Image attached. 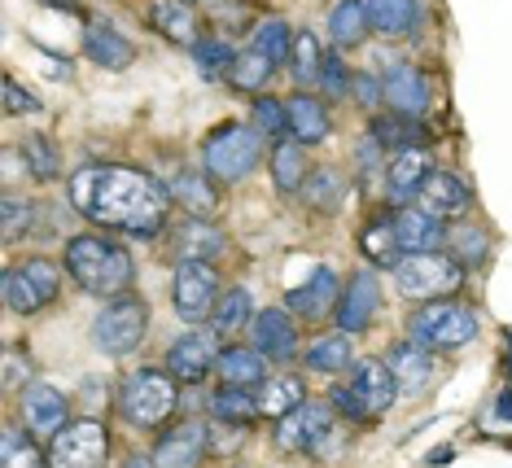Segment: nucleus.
<instances>
[{
	"label": "nucleus",
	"instance_id": "f257e3e1",
	"mask_svg": "<svg viewBox=\"0 0 512 468\" xmlns=\"http://www.w3.org/2000/svg\"><path fill=\"white\" fill-rule=\"evenodd\" d=\"M71 206L92 228L127 232V237H154L167 224V193L132 167H79L66 184Z\"/></svg>",
	"mask_w": 512,
	"mask_h": 468
},
{
	"label": "nucleus",
	"instance_id": "f03ea898",
	"mask_svg": "<svg viewBox=\"0 0 512 468\" xmlns=\"http://www.w3.org/2000/svg\"><path fill=\"white\" fill-rule=\"evenodd\" d=\"M66 272L92 298H119L132 285V254L110 237H75L66 245Z\"/></svg>",
	"mask_w": 512,
	"mask_h": 468
},
{
	"label": "nucleus",
	"instance_id": "7ed1b4c3",
	"mask_svg": "<svg viewBox=\"0 0 512 468\" xmlns=\"http://www.w3.org/2000/svg\"><path fill=\"white\" fill-rule=\"evenodd\" d=\"M394 399H399V381H394L386 359H359V364L351 368V377H346L342 385H333V394H329V403L351 420L386 416Z\"/></svg>",
	"mask_w": 512,
	"mask_h": 468
},
{
	"label": "nucleus",
	"instance_id": "20e7f679",
	"mask_svg": "<svg viewBox=\"0 0 512 468\" xmlns=\"http://www.w3.org/2000/svg\"><path fill=\"white\" fill-rule=\"evenodd\" d=\"M176 407H180V390H176L171 372L136 368L132 377H123V385H119V412L127 425H136V429H158L162 420H171Z\"/></svg>",
	"mask_w": 512,
	"mask_h": 468
},
{
	"label": "nucleus",
	"instance_id": "39448f33",
	"mask_svg": "<svg viewBox=\"0 0 512 468\" xmlns=\"http://www.w3.org/2000/svg\"><path fill=\"white\" fill-rule=\"evenodd\" d=\"M394 285L407 302H438L451 298L464 285V263L456 254H407V259L394 267Z\"/></svg>",
	"mask_w": 512,
	"mask_h": 468
},
{
	"label": "nucleus",
	"instance_id": "423d86ee",
	"mask_svg": "<svg viewBox=\"0 0 512 468\" xmlns=\"http://www.w3.org/2000/svg\"><path fill=\"white\" fill-rule=\"evenodd\" d=\"M145 329H149L145 298L119 294V298H110L106 307H101L97 320H92V346H97L101 355H110V359H123V355H132V350L145 342Z\"/></svg>",
	"mask_w": 512,
	"mask_h": 468
},
{
	"label": "nucleus",
	"instance_id": "0eeeda50",
	"mask_svg": "<svg viewBox=\"0 0 512 468\" xmlns=\"http://www.w3.org/2000/svg\"><path fill=\"white\" fill-rule=\"evenodd\" d=\"M412 342L425 346V350H464L477 337V315L469 307H460V302L451 298H438V302H425L421 311L412 315Z\"/></svg>",
	"mask_w": 512,
	"mask_h": 468
},
{
	"label": "nucleus",
	"instance_id": "6e6552de",
	"mask_svg": "<svg viewBox=\"0 0 512 468\" xmlns=\"http://www.w3.org/2000/svg\"><path fill=\"white\" fill-rule=\"evenodd\" d=\"M263 132L259 127H241V123H228L202 145V171H211L215 180H246V175L259 167L263 158Z\"/></svg>",
	"mask_w": 512,
	"mask_h": 468
},
{
	"label": "nucleus",
	"instance_id": "1a4fd4ad",
	"mask_svg": "<svg viewBox=\"0 0 512 468\" xmlns=\"http://www.w3.org/2000/svg\"><path fill=\"white\" fill-rule=\"evenodd\" d=\"M62 272L53 259H22L5 272V307L18 315H36L57 298Z\"/></svg>",
	"mask_w": 512,
	"mask_h": 468
},
{
	"label": "nucleus",
	"instance_id": "9d476101",
	"mask_svg": "<svg viewBox=\"0 0 512 468\" xmlns=\"http://www.w3.org/2000/svg\"><path fill=\"white\" fill-rule=\"evenodd\" d=\"M49 468H106L110 429L101 420H71L57 438H49Z\"/></svg>",
	"mask_w": 512,
	"mask_h": 468
},
{
	"label": "nucleus",
	"instance_id": "9b49d317",
	"mask_svg": "<svg viewBox=\"0 0 512 468\" xmlns=\"http://www.w3.org/2000/svg\"><path fill=\"white\" fill-rule=\"evenodd\" d=\"M219 272L202 259H180L176 280H171V298H176V315L184 324H202L206 315L219 307Z\"/></svg>",
	"mask_w": 512,
	"mask_h": 468
},
{
	"label": "nucleus",
	"instance_id": "f8f14e48",
	"mask_svg": "<svg viewBox=\"0 0 512 468\" xmlns=\"http://www.w3.org/2000/svg\"><path fill=\"white\" fill-rule=\"evenodd\" d=\"M337 438V420L329 403H302L289 416L276 420V442L285 451H311L320 455L329 442Z\"/></svg>",
	"mask_w": 512,
	"mask_h": 468
},
{
	"label": "nucleus",
	"instance_id": "ddd939ff",
	"mask_svg": "<svg viewBox=\"0 0 512 468\" xmlns=\"http://www.w3.org/2000/svg\"><path fill=\"white\" fill-rule=\"evenodd\" d=\"M219 342H215V329L206 333V329H189L184 337H176L167 350V372L176 381L184 385H197V381H206V372H215L219 368Z\"/></svg>",
	"mask_w": 512,
	"mask_h": 468
},
{
	"label": "nucleus",
	"instance_id": "4468645a",
	"mask_svg": "<svg viewBox=\"0 0 512 468\" xmlns=\"http://www.w3.org/2000/svg\"><path fill=\"white\" fill-rule=\"evenodd\" d=\"M66 394L53 390V385L44 381H31L27 390H22V429H27L31 438H57L66 429Z\"/></svg>",
	"mask_w": 512,
	"mask_h": 468
},
{
	"label": "nucleus",
	"instance_id": "2eb2a0df",
	"mask_svg": "<svg viewBox=\"0 0 512 468\" xmlns=\"http://www.w3.org/2000/svg\"><path fill=\"white\" fill-rule=\"evenodd\" d=\"M250 346L259 350L263 359H276V364H285V359L298 355V329H294V315L285 307H267L254 315L250 324Z\"/></svg>",
	"mask_w": 512,
	"mask_h": 468
},
{
	"label": "nucleus",
	"instance_id": "dca6fc26",
	"mask_svg": "<svg viewBox=\"0 0 512 468\" xmlns=\"http://www.w3.org/2000/svg\"><path fill=\"white\" fill-rule=\"evenodd\" d=\"M206 447H211V429L202 420H180L171 434L158 438L154 447V464L158 468H197L202 464Z\"/></svg>",
	"mask_w": 512,
	"mask_h": 468
},
{
	"label": "nucleus",
	"instance_id": "f3484780",
	"mask_svg": "<svg viewBox=\"0 0 512 468\" xmlns=\"http://www.w3.org/2000/svg\"><path fill=\"white\" fill-rule=\"evenodd\" d=\"M381 101L390 105V114H403V119H421L429 110V84L416 66H390L386 79H381Z\"/></svg>",
	"mask_w": 512,
	"mask_h": 468
},
{
	"label": "nucleus",
	"instance_id": "a211bd4d",
	"mask_svg": "<svg viewBox=\"0 0 512 468\" xmlns=\"http://www.w3.org/2000/svg\"><path fill=\"white\" fill-rule=\"evenodd\" d=\"M381 307V285H377V272H355V280L346 285L342 302H337L333 320L342 333H364L372 324V315Z\"/></svg>",
	"mask_w": 512,
	"mask_h": 468
},
{
	"label": "nucleus",
	"instance_id": "6ab92c4d",
	"mask_svg": "<svg viewBox=\"0 0 512 468\" xmlns=\"http://www.w3.org/2000/svg\"><path fill=\"white\" fill-rule=\"evenodd\" d=\"M412 202L421 206L425 215H434V219H460L464 210H469L473 193H469V184H464L460 175L434 171V175H429V180L421 184V193H416Z\"/></svg>",
	"mask_w": 512,
	"mask_h": 468
},
{
	"label": "nucleus",
	"instance_id": "aec40b11",
	"mask_svg": "<svg viewBox=\"0 0 512 468\" xmlns=\"http://www.w3.org/2000/svg\"><path fill=\"white\" fill-rule=\"evenodd\" d=\"M337 302H342V285H337L333 267H316L307 285L289 289L285 307L289 315H302V320H324L329 311H337Z\"/></svg>",
	"mask_w": 512,
	"mask_h": 468
},
{
	"label": "nucleus",
	"instance_id": "412c9836",
	"mask_svg": "<svg viewBox=\"0 0 512 468\" xmlns=\"http://www.w3.org/2000/svg\"><path fill=\"white\" fill-rule=\"evenodd\" d=\"M390 224H394V237H399L403 259H407V254H429V250H438V245L447 241V232H442V219L425 215L421 206H399L390 215Z\"/></svg>",
	"mask_w": 512,
	"mask_h": 468
},
{
	"label": "nucleus",
	"instance_id": "4be33fe9",
	"mask_svg": "<svg viewBox=\"0 0 512 468\" xmlns=\"http://www.w3.org/2000/svg\"><path fill=\"white\" fill-rule=\"evenodd\" d=\"M386 364L394 372V381H399V394H421L434 381V350H425L416 342H399L390 350Z\"/></svg>",
	"mask_w": 512,
	"mask_h": 468
},
{
	"label": "nucleus",
	"instance_id": "5701e85b",
	"mask_svg": "<svg viewBox=\"0 0 512 468\" xmlns=\"http://www.w3.org/2000/svg\"><path fill=\"white\" fill-rule=\"evenodd\" d=\"M434 175V158L425 154V149H403V154H394V162L386 167V189L394 202H407V197L421 193V184Z\"/></svg>",
	"mask_w": 512,
	"mask_h": 468
},
{
	"label": "nucleus",
	"instance_id": "b1692460",
	"mask_svg": "<svg viewBox=\"0 0 512 468\" xmlns=\"http://www.w3.org/2000/svg\"><path fill=\"white\" fill-rule=\"evenodd\" d=\"M171 202H180L193 219H206L219 210V189H215V175L211 171H180L171 180Z\"/></svg>",
	"mask_w": 512,
	"mask_h": 468
},
{
	"label": "nucleus",
	"instance_id": "393cba45",
	"mask_svg": "<svg viewBox=\"0 0 512 468\" xmlns=\"http://www.w3.org/2000/svg\"><path fill=\"white\" fill-rule=\"evenodd\" d=\"M84 49L88 57L97 66H106V70H123V66H132V40H127L123 31H114L110 22H88V31H84Z\"/></svg>",
	"mask_w": 512,
	"mask_h": 468
},
{
	"label": "nucleus",
	"instance_id": "a878e982",
	"mask_svg": "<svg viewBox=\"0 0 512 468\" xmlns=\"http://www.w3.org/2000/svg\"><path fill=\"white\" fill-rule=\"evenodd\" d=\"M285 105H289V136H294L298 145H320V140L329 136V110H324V101L298 92V97H289Z\"/></svg>",
	"mask_w": 512,
	"mask_h": 468
},
{
	"label": "nucleus",
	"instance_id": "bb28decb",
	"mask_svg": "<svg viewBox=\"0 0 512 468\" xmlns=\"http://www.w3.org/2000/svg\"><path fill=\"white\" fill-rule=\"evenodd\" d=\"M215 372L224 377V385H241V390H254V385L267 381V364L254 346H228L224 355H219Z\"/></svg>",
	"mask_w": 512,
	"mask_h": 468
},
{
	"label": "nucleus",
	"instance_id": "cd10ccee",
	"mask_svg": "<svg viewBox=\"0 0 512 468\" xmlns=\"http://www.w3.org/2000/svg\"><path fill=\"white\" fill-rule=\"evenodd\" d=\"M302 359L316 372H346V368H355V342H351V333H342V329L324 333L302 350Z\"/></svg>",
	"mask_w": 512,
	"mask_h": 468
},
{
	"label": "nucleus",
	"instance_id": "c85d7f7f",
	"mask_svg": "<svg viewBox=\"0 0 512 468\" xmlns=\"http://www.w3.org/2000/svg\"><path fill=\"white\" fill-rule=\"evenodd\" d=\"M372 31L368 22V5L364 0H337L329 9V35L337 49H355V44H364V35Z\"/></svg>",
	"mask_w": 512,
	"mask_h": 468
},
{
	"label": "nucleus",
	"instance_id": "c756f323",
	"mask_svg": "<svg viewBox=\"0 0 512 468\" xmlns=\"http://www.w3.org/2000/svg\"><path fill=\"white\" fill-rule=\"evenodd\" d=\"M149 22H154L158 35H167L171 44H193L197 49V14L189 0H158Z\"/></svg>",
	"mask_w": 512,
	"mask_h": 468
},
{
	"label": "nucleus",
	"instance_id": "7c9ffc66",
	"mask_svg": "<svg viewBox=\"0 0 512 468\" xmlns=\"http://www.w3.org/2000/svg\"><path fill=\"white\" fill-rule=\"evenodd\" d=\"M368 5V22L381 35H412L421 22V5L416 0H364Z\"/></svg>",
	"mask_w": 512,
	"mask_h": 468
},
{
	"label": "nucleus",
	"instance_id": "2f4dec72",
	"mask_svg": "<svg viewBox=\"0 0 512 468\" xmlns=\"http://www.w3.org/2000/svg\"><path fill=\"white\" fill-rule=\"evenodd\" d=\"M307 149L298 145V140H276V149H272V184L281 193H298L302 184H307Z\"/></svg>",
	"mask_w": 512,
	"mask_h": 468
},
{
	"label": "nucleus",
	"instance_id": "473e14b6",
	"mask_svg": "<svg viewBox=\"0 0 512 468\" xmlns=\"http://www.w3.org/2000/svg\"><path fill=\"white\" fill-rule=\"evenodd\" d=\"M302 403H307V385H302L298 377H267L259 385V416L281 420Z\"/></svg>",
	"mask_w": 512,
	"mask_h": 468
},
{
	"label": "nucleus",
	"instance_id": "72a5a7b5",
	"mask_svg": "<svg viewBox=\"0 0 512 468\" xmlns=\"http://www.w3.org/2000/svg\"><path fill=\"white\" fill-rule=\"evenodd\" d=\"M246 324H254V302H250V289H241V285H232L219 294V307L211 315V329L215 333H224V337H237Z\"/></svg>",
	"mask_w": 512,
	"mask_h": 468
},
{
	"label": "nucleus",
	"instance_id": "f704fd0d",
	"mask_svg": "<svg viewBox=\"0 0 512 468\" xmlns=\"http://www.w3.org/2000/svg\"><path fill=\"white\" fill-rule=\"evenodd\" d=\"M359 250H364V259L372 267H399L403 263V250H399V237H394V224L390 219H381V224H368L364 237H359Z\"/></svg>",
	"mask_w": 512,
	"mask_h": 468
},
{
	"label": "nucleus",
	"instance_id": "c9c22d12",
	"mask_svg": "<svg viewBox=\"0 0 512 468\" xmlns=\"http://www.w3.org/2000/svg\"><path fill=\"white\" fill-rule=\"evenodd\" d=\"M224 250V237L206 224V219H189L180 232H176V254L180 259H202V263H211L215 254Z\"/></svg>",
	"mask_w": 512,
	"mask_h": 468
},
{
	"label": "nucleus",
	"instance_id": "e433bc0d",
	"mask_svg": "<svg viewBox=\"0 0 512 468\" xmlns=\"http://www.w3.org/2000/svg\"><path fill=\"white\" fill-rule=\"evenodd\" d=\"M294 27H289L285 18H267L259 31H254V44L250 49H259L267 62H289V53H294Z\"/></svg>",
	"mask_w": 512,
	"mask_h": 468
},
{
	"label": "nucleus",
	"instance_id": "4c0bfd02",
	"mask_svg": "<svg viewBox=\"0 0 512 468\" xmlns=\"http://www.w3.org/2000/svg\"><path fill=\"white\" fill-rule=\"evenodd\" d=\"M320 66H324V49L311 31H298L294 35V53H289V75L298 84H316L320 79Z\"/></svg>",
	"mask_w": 512,
	"mask_h": 468
},
{
	"label": "nucleus",
	"instance_id": "58836bf2",
	"mask_svg": "<svg viewBox=\"0 0 512 468\" xmlns=\"http://www.w3.org/2000/svg\"><path fill=\"white\" fill-rule=\"evenodd\" d=\"M302 193H307V202L316 210H337L342 206V193H346V180L337 167H320L307 175V184H302Z\"/></svg>",
	"mask_w": 512,
	"mask_h": 468
},
{
	"label": "nucleus",
	"instance_id": "ea45409f",
	"mask_svg": "<svg viewBox=\"0 0 512 468\" xmlns=\"http://www.w3.org/2000/svg\"><path fill=\"white\" fill-rule=\"evenodd\" d=\"M272 70H276V62H267L259 49H246V53H237V62H232L228 84L241 88V92H259V88L267 84V75H272Z\"/></svg>",
	"mask_w": 512,
	"mask_h": 468
},
{
	"label": "nucleus",
	"instance_id": "a19ab883",
	"mask_svg": "<svg viewBox=\"0 0 512 468\" xmlns=\"http://www.w3.org/2000/svg\"><path fill=\"white\" fill-rule=\"evenodd\" d=\"M0 468H49V455L31 447V438L22 429H5V438H0Z\"/></svg>",
	"mask_w": 512,
	"mask_h": 468
},
{
	"label": "nucleus",
	"instance_id": "79ce46f5",
	"mask_svg": "<svg viewBox=\"0 0 512 468\" xmlns=\"http://www.w3.org/2000/svg\"><path fill=\"white\" fill-rule=\"evenodd\" d=\"M372 140L377 145H390V149H416V140H421V123L416 119H403V114H390V119H377L372 123Z\"/></svg>",
	"mask_w": 512,
	"mask_h": 468
},
{
	"label": "nucleus",
	"instance_id": "37998d69",
	"mask_svg": "<svg viewBox=\"0 0 512 468\" xmlns=\"http://www.w3.org/2000/svg\"><path fill=\"white\" fill-rule=\"evenodd\" d=\"M211 412L219 420H250V416H259V394L241 390V385H224L211 399Z\"/></svg>",
	"mask_w": 512,
	"mask_h": 468
},
{
	"label": "nucleus",
	"instance_id": "c03bdc74",
	"mask_svg": "<svg viewBox=\"0 0 512 468\" xmlns=\"http://www.w3.org/2000/svg\"><path fill=\"white\" fill-rule=\"evenodd\" d=\"M254 127L272 140H285L289 136V105L276 97H259L254 101Z\"/></svg>",
	"mask_w": 512,
	"mask_h": 468
},
{
	"label": "nucleus",
	"instance_id": "a18cd8bd",
	"mask_svg": "<svg viewBox=\"0 0 512 468\" xmlns=\"http://www.w3.org/2000/svg\"><path fill=\"white\" fill-rule=\"evenodd\" d=\"M22 158H27V167H31L36 180H57V167H62V162H57V149L44 136H27V140H22Z\"/></svg>",
	"mask_w": 512,
	"mask_h": 468
},
{
	"label": "nucleus",
	"instance_id": "49530a36",
	"mask_svg": "<svg viewBox=\"0 0 512 468\" xmlns=\"http://www.w3.org/2000/svg\"><path fill=\"white\" fill-rule=\"evenodd\" d=\"M193 57H197V70H202L206 79L228 75L232 62H237V53H232V44H224V40H206V44H197Z\"/></svg>",
	"mask_w": 512,
	"mask_h": 468
},
{
	"label": "nucleus",
	"instance_id": "de8ad7c7",
	"mask_svg": "<svg viewBox=\"0 0 512 468\" xmlns=\"http://www.w3.org/2000/svg\"><path fill=\"white\" fill-rule=\"evenodd\" d=\"M316 84H320L324 97H346L355 79H351V70H346L342 57H333V53H329V57H324V66H320V79H316Z\"/></svg>",
	"mask_w": 512,
	"mask_h": 468
},
{
	"label": "nucleus",
	"instance_id": "09e8293b",
	"mask_svg": "<svg viewBox=\"0 0 512 468\" xmlns=\"http://www.w3.org/2000/svg\"><path fill=\"white\" fill-rule=\"evenodd\" d=\"M31 219H36V206H22L18 197H9L5 202V241H22V228H31Z\"/></svg>",
	"mask_w": 512,
	"mask_h": 468
},
{
	"label": "nucleus",
	"instance_id": "8fccbe9b",
	"mask_svg": "<svg viewBox=\"0 0 512 468\" xmlns=\"http://www.w3.org/2000/svg\"><path fill=\"white\" fill-rule=\"evenodd\" d=\"M5 110H9V114H36V110H40V101L31 97V92L22 88L14 75H9V79H5Z\"/></svg>",
	"mask_w": 512,
	"mask_h": 468
},
{
	"label": "nucleus",
	"instance_id": "3c124183",
	"mask_svg": "<svg viewBox=\"0 0 512 468\" xmlns=\"http://www.w3.org/2000/svg\"><path fill=\"white\" fill-rule=\"evenodd\" d=\"M355 101L359 105H364V110H372V105H377L381 101V84H377V79H372V75H355Z\"/></svg>",
	"mask_w": 512,
	"mask_h": 468
},
{
	"label": "nucleus",
	"instance_id": "603ef678",
	"mask_svg": "<svg viewBox=\"0 0 512 468\" xmlns=\"http://www.w3.org/2000/svg\"><path fill=\"white\" fill-rule=\"evenodd\" d=\"M27 377H31V368L22 372V355H18L14 346H9V355H5V385H9V390H18V385L27 381Z\"/></svg>",
	"mask_w": 512,
	"mask_h": 468
},
{
	"label": "nucleus",
	"instance_id": "864d4df0",
	"mask_svg": "<svg viewBox=\"0 0 512 468\" xmlns=\"http://www.w3.org/2000/svg\"><path fill=\"white\" fill-rule=\"evenodd\" d=\"M499 416L512 420V394H504V399H499Z\"/></svg>",
	"mask_w": 512,
	"mask_h": 468
},
{
	"label": "nucleus",
	"instance_id": "5fc2aeb1",
	"mask_svg": "<svg viewBox=\"0 0 512 468\" xmlns=\"http://www.w3.org/2000/svg\"><path fill=\"white\" fill-rule=\"evenodd\" d=\"M123 468H158V464H154V460H136V455H132V460H127Z\"/></svg>",
	"mask_w": 512,
	"mask_h": 468
},
{
	"label": "nucleus",
	"instance_id": "6e6d98bb",
	"mask_svg": "<svg viewBox=\"0 0 512 468\" xmlns=\"http://www.w3.org/2000/svg\"><path fill=\"white\" fill-rule=\"evenodd\" d=\"M504 372H512V333H508V364H504Z\"/></svg>",
	"mask_w": 512,
	"mask_h": 468
}]
</instances>
